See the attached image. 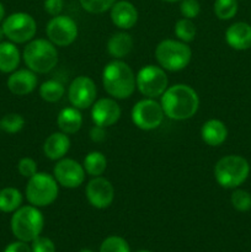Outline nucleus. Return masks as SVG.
Instances as JSON below:
<instances>
[{"instance_id": "nucleus-1", "label": "nucleus", "mask_w": 251, "mask_h": 252, "mask_svg": "<svg viewBox=\"0 0 251 252\" xmlns=\"http://www.w3.org/2000/svg\"><path fill=\"white\" fill-rule=\"evenodd\" d=\"M161 107L166 117L174 121L189 120L199 107L198 94L186 84L169 86L161 95Z\"/></svg>"}, {"instance_id": "nucleus-2", "label": "nucleus", "mask_w": 251, "mask_h": 252, "mask_svg": "<svg viewBox=\"0 0 251 252\" xmlns=\"http://www.w3.org/2000/svg\"><path fill=\"white\" fill-rule=\"evenodd\" d=\"M103 89L116 100H125L134 93L135 84L134 71L129 65L120 59L110 62L102 70Z\"/></svg>"}, {"instance_id": "nucleus-3", "label": "nucleus", "mask_w": 251, "mask_h": 252, "mask_svg": "<svg viewBox=\"0 0 251 252\" xmlns=\"http://www.w3.org/2000/svg\"><path fill=\"white\" fill-rule=\"evenodd\" d=\"M25 64L36 74L49 73L58 63V51L49 39H31L22 53Z\"/></svg>"}, {"instance_id": "nucleus-4", "label": "nucleus", "mask_w": 251, "mask_h": 252, "mask_svg": "<svg viewBox=\"0 0 251 252\" xmlns=\"http://www.w3.org/2000/svg\"><path fill=\"white\" fill-rule=\"evenodd\" d=\"M11 231L20 241L31 243L41 235L44 226V217L37 207L22 206L11 217Z\"/></svg>"}, {"instance_id": "nucleus-5", "label": "nucleus", "mask_w": 251, "mask_h": 252, "mask_svg": "<svg viewBox=\"0 0 251 252\" xmlns=\"http://www.w3.org/2000/svg\"><path fill=\"white\" fill-rule=\"evenodd\" d=\"M250 175V164L240 155H226L219 159L214 166V177L219 186L236 189Z\"/></svg>"}, {"instance_id": "nucleus-6", "label": "nucleus", "mask_w": 251, "mask_h": 252, "mask_svg": "<svg viewBox=\"0 0 251 252\" xmlns=\"http://www.w3.org/2000/svg\"><path fill=\"white\" fill-rule=\"evenodd\" d=\"M155 58L164 70L180 71L191 62L192 51L180 39H164L155 48Z\"/></svg>"}, {"instance_id": "nucleus-7", "label": "nucleus", "mask_w": 251, "mask_h": 252, "mask_svg": "<svg viewBox=\"0 0 251 252\" xmlns=\"http://www.w3.org/2000/svg\"><path fill=\"white\" fill-rule=\"evenodd\" d=\"M58 193V182L53 175L47 172H36L30 177L25 191L29 203L37 208L51 206L57 199Z\"/></svg>"}, {"instance_id": "nucleus-8", "label": "nucleus", "mask_w": 251, "mask_h": 252, "mask_svg": "<svg viewBox=\"0 0 251 252\" xmlns=\"http://www.w3.org/2000/svg\"><path fill=\"white\" fill-rule=\"evenodd\" d=\"M135 84L139 93L148 98H157L159 96L161 97L165 90L169 88V80L164 69L153 64L143 66L138 71Z\"/></svg>"}, {"instance_id": "nucleus-9", "label": "nucleus", "mask_w": 251, "mask_h": 252, "mask_svg": "<svg viewBox=\"0 0 251 252\" xmlns=\"http://www.w3.org/2000/svg\"><path fill=\"white\" fill-rule=\"evenodd\" d=\"M5 37L12 43H26L33 39L37 32L36 20L27 12H14L2 22Z\"/></svg>"}, {"instance_id": "nucleus-10", "label": "nucleus", "mask_w": 251, "mask_h": 252, "mask_svg": "<svg viewBox=\"0 0 251 252\" xmlns=\"http://www.w3.org/2000/svg\"><path fill=\"white\" fill-rule=\"evenodd\" d=\"M130 117L135 127L139 129L153 130L161 126L165 113L161 103L157 102L155 98L145 97L133 106Z\"/></svg>"}, {"instance_id": "nucleus-11", "label": "nucleus", "mask_w": 251, "mask_h": 252, "mask_svg": "<svg viewBox=\"0 0 251 252\" xmlns=\"http://www.w3.org/2000/svg\"><path fill=\"white\" fill-rule=\"evenodd\" d=\"M46 33L49 41L56 47L70 46L79 33L78 25L66 15L53 16L46 26Z\"/></svg>"}, {"instance_id": "nucleus-12", "label": "nucleus", "mask_w": 251, "mask_h": 252, "mask_svg": "<svg viewBox=\"0 0 251 252\" xmlns=\"http://www.w3.org/2000/svg\"><path fill=\"white\" fill-rule=\"evenodd\" d=\"M96 96H97V89L93 79L89 76H76L69 85V102L78 110H85L93 106L96 101Z\"/></svg>"}, {"instance_id": "nucleus-13", "label": "nucleus", "mask_w": 251, "mask_h": 252, "mask_svg": "<svg viewBox=\"0 0 251 252\" xmlns=\"http://www.w3.org/2000/svg\"><path fill=\"white\" fill-rule=\"evenodd\" d=\"M85 169L76 160L63 158L53 169V176L58 185L65 189H76L85 181Z\"/></svg>"}, {"instance_id": "nucleus-14", "label": "nucleus", "mask_w": 251, "mask_h": 252, "mask_svg": "<svg viewBox=\"0 0 251 252\" xmlns=\"http://www.w3.org/2000/svg\"><path fill=\"white\" fill-rule=\"evenodd\" d=\"M85 194L86 199L94 208L106 209L115 199V189L107 179L97 176L90 180L86 185Z\"/></svg>"}, {"instance_id": "nucleus-15", "label": "nucleus", "mask_w": 251, "mask_h": 252, "mask_svg": "<svg viewBox=\"0 0 251 252\" xmlns=\"http://www.w3.org/2000/svg\"><path fill=\"white\" fill-rule=\"evenodd\" d=\"M121 115H122V111L117 101L110 97L98 98L94 102L93 108H91V118H93L94 125L105 128L117 123Z\"/></svg>"}, {"instance_id": "nucleus-16", "label": "nucleus", "mask_w": 251, "mask_h": 252, "mask_svg": "<svg viewBox=\"0 0 251 252\" xmlns=\"http://www.w3.org/2000/svg\"><path fill=\"white\" fill-rule=\"evenodd\" d=\"M38 79L34 71L30 69H19L10 74L7 78V89L17 96L29 95L36 89Z\"/></svg>"}, {"instance_id": "nucleus-17", "label": "nucleus", "mask_w": 251, "mask_h": 252, "mask_svg": "<svg viewBox=\"0 0 251 252\" xmlns=\"http://www.w3.org/2000/svg\"><path fill=\"white\" fill-rule=\"evenodd\" d=\"M111 21L121 30H130L138 21V10L127 0L116 1L111 7Z\"/></svg>"}, {"instance_id": "nucleus-18", "label": "nucleus", "mask_w": 251, "mask_h": 252, "mask_svg": "<svg viewBox=\"0 0 251 252\" xmlns=\"http://www.w3.org/2000/svg\"><path fill=\"white\" fill-rule=\"evenodd\" d=\"M225 41L236 51L251 48V25L248 22H235L225 31Z\"/></svg>"}, {"instance_id": "nucleus-19", "label": "nucleus", "mask_w": 251, "mask_h": 252, "mask_svg": "<svg viewBox=\"0 0 251 252\" xmlns=\"http://www.w3.org/2000/svg\"><path fill=\"white\" fill-rule=\"evenodd\" d=\"M70 149V139L63 132H54L43 143V154L51 160H61Z\"/></svg>"}, {"instance_id": "nucleus-20", "label": "nucleus", "mask_w": 251, "mask_h": 252, "mask_svg": "<svg viewBox=\"0 0 251 252\" xmlns=\"http://www.w3.org/2000/svg\"><path fill=\"white\" fill-rule=\"evenodd\" d=\"M201 137L209 147H219L228 138V128L220 120H208L202 126Z\"/></svg>"}, {"instance_id": "nucleus-21", "label": "nucleus", "mask_w": 251, "mask_h": 252, "mask_svg": "<svg viewBox=\"0 0 251 252\" xmlns=\"http://www.w3.org/2000/svg\"><path fill=\"white\" fill-rule=\"evenodd\" d=\"M133 48V38L127 32H116L108 38L107 52L112 58L122 59L130 53Z\"/></svg>"}, {"instance_id": "nucleus-22", "label": "nucleus", "mask_w": 251, "mask_h": 252, "mask_svg": "<svg viewBox=\"0 0 251 252\" xmlns=\"http://www.w3.org/2000/svg\"><path fill=\"white\" fill-rule=\"evenodd\" d=\"M57 125L61 132L65 134H75L83 126V116L75 107H65L59 112Z\"/></svg>"}, {"instance_id": "nucleus-23", "label": "nucleus", "mask_w": 251, "mask_h": 252, "mask_svg": "<svg viewBox=\"0 0 251 252\" xmlns=\"http://www.w3.org/2000/svg\"><path fill=\"white\" fill-rule=\"evenodd\" d=\"M21 54L12 42H0V71L12 73L19 66Z\"/></svg>"}, {"instance_id": "nucleus-24", "label": "nucleus", "mask_w": 251, "mask_h": 252, "mask_svg": "<svg viewBox=\"0 0 251 252\" xmlns=\"http://www.w3.org/2000/svg\"><path fill=\"white\" fill-rule=\"evenodd\" d=\"M22 193L15 187H6L0 191V212L14 213L21 207Z\"/></svg>"}, {"instance_id": "nucleus-25", "label": "nucleus", "mask_w": 251, "mask_h": 252, "mask_svg": "<svg viewBox=\"0 0 251 252\" xmlns=\"http://www.w3.org/2000/svg\"><path fill=\"white\" fill-rule=\"evenodd\" d=\"M85 172L93 177L101 176L107 169V159L101 152H90L83 162Z\"/></svg>"}, {"instance_id": "nucleus-26", "label": "nucleus", "mask_w": 251, "mask_h": 252, "mask_svg": "<svg viewBox=\"0 0 251 252\" xmlns=\"http://www.w3.org/2000/svg\"><path fill=\"white\" fill-rule=\"evenodd\" d=\"M64 94H65V88L58 80H47L39 86V96L46 102H58Z\"/></svg>"}, {"instance_id": "nucleus-27", "label": "nucleus", "mask_w": 251, "mask_h": 252, "mask_svg": "<svg viewBox=\"0 0 251 252\" xmlns=\"http://www.w3.org/2000/svg\"><path fill=\"white\" fill-rule=\"evenodd\" d=\"M239 9L238 0H216L213 10L219 20H231L236 15Z\"/></svg>"}, {"instance_id": "nucleus-28", "label": "nucleus", "mask_w": 251, "mask_h": 252, "mask_svg": "<svg viewBox=\"0 0 251 252\" xmlns=\"http://www.w3.org/2000/svg\"><path fill=\"white\" fill-rule=\"evenodd\" d=\"M196 25L192 22L191 19L182 17L175 25V34L180 41L185 42V43L193 41L196 37Z\"/></svg>"}, {"instance_id": "nucleus-29", "label": "nucleus", "mask_w": 251, "mask_h": 252, "mask_svg": "<svg viewBox=\"0 0 251 252\" xmlns=\"http://www.w3.org/2000/svg\"><path fill=\"white\" fill-rule=\"evenodd\" d=\"M24 126L25 118L21 115H19V113H9V115H5L0 120V127H1V129L4 132L9 133V134L19 133L24 128Z\"/></svg>"}, {"instance_id": "nucleus-30", "label": "nucleus", "mask_w": 251, "mask_h": 252, "mask_svg": "<svg viewBox=\"0 0 251 252\" xmlns=\"http://www.w3.org/2000/svg\"><path fill=\"white\" fill-rule=\"evenodd\" d=\"M100 252H130L129 245L122 236L111 235L102 241Z\"/></svg>"}, {"instance_id": "nucleus-31", "label": "nucleus", "mask_w": 251, "mask_h": 252, "mask_svg": "<svg viewBox=\"0 0 251 252\" xmlns=\"http://www.w3.org/2000/svg\"><path fill=\"white\" fill-rule=\"evenodd\" d=\"M81 7L90 14H102L111 10L116 0H79Z\"/></svg>"}, {"instance_id": "nucleus-32", "label": "nucleus", "mask_w": 251, "mask_h": 252, "mask_svg": "<svg viewBox=\"0 0 251 252\" xmlns=\"http://www.w3.org/2000/svg\"><path fill=\"white\" fill-rule=\"evenodd\" d=\"M230 202L238 212H249L251 209V194L245 189H235L231 193Z\"/></svg>"}, {"instance_id": "nucleus-33", "label": "nucleus", "mask_w": 251, "mask_h": 252, "mask_svg": "<svg viewBox=\"0 0 251 252\" xmlns=\"http://www.w3.org/2000/svg\"><path fill=\"white\" fill-rule=\"evenodd\" d=\"M180 4V12L182 17L186 19H196L201 12V5L198 0H181Z\"/></svg>"}, {"instance_id": "nucleus-34", "label": "nucleus", "mask_w": 251, "mask_h": 252, "mask_svg": "<svg viewBox=\"0 0 251 252\" xmlns=\"http://www.w3.org/2000/svg\"><path fill=\"white\" fill-rule=\"evenodd\" d=\"M32 252H56V245L53 241L47 236H37L31 241Z\"/></svg>"}, {"instance_id": "nucleus-35", "label": "nucleus", "mask_w": 251, "mask_h": 252, "mask_svg": "<svg viewBox=\"0 0 251 252\" xmlns=\"http://www.w3.org/2000/svg\"><path fill=\"white\" fill-rule=\"evenodd\" d=\"M17 170L21 176L27 177V179L38 172L37 171V162L32 158H22L17 164Z\"/></svg>"}, {"instance_id": "nucleus-36", "label": "nucleus", "mask_w": 251, "mask_h": 252, "mask_svg": "<svg viewBox=\"0 0 251 252\" xmlns=\"http://www.w3.org/2000/svg\"><path fill=\"white\" fill-rule=\"evenodd\" d=\"M43 7L44 11L52 17L58 16L64 9V0H44Z\"/></svg>"}, {"instance_id": "nucleus-37", "label": "nucleus", "mask_w": 251, "mask_h": 252, "mask_svg": "<svg viewBox=\"0 0 251 252\" xmlns=\"http://www.w3.org/2000/svg\"><path fill=\"white\" fill-rule=\"evenodd\" d=\"M89 135H90V139L94 143H102L106 139V128L94 125L91 127L90 132H89Z\"/></svg>"}, {"instance_id": "nucleus-38", "label": "nucleus", "mask_w": 251, "mask_h": 252, "mask_svg": "<svg viewBox=\"0 0 251 252\" xmlns=\"http://www.w3.org/2000/svg\"><path fill=\"white\" fill-rule=\"evenodd\" d=\"M4 252H32L31 246L29 245V243H25V241H15V243L9 244V245L5 248Z\"/></svg>"}, {"instance_id": "nucleus-39", "label": "nucleus", "mask_w": 251, "mask_h": 252, "mask_svg": "<svg viewBox=\"0 0 251 252\" xmlns=\"http://www.w3.org/2000/svg\"><path fill=\"white\" fill-rule=\"evenodd\" d=\"M4 17H5V9H4V5H2L1 2H0V22H1L2 20H4Z\"/></svg>"}, {"instance_id": "nucleus-40", "label": "nucleus", "mask_w": 251, "mask_h": 252, "mask_svg": "<svg viewBox=\"0 0 251 252\" xmlns=\"http://www.w3.org/2000/svg\"><path fill=\"white\" fill-rule=\"evenodd\" d=\"M5 34H4V31H2V27H0V42H1V39H2V37H4Z\"/></svg>"}, {"instance_id": "nucleus-41", "label": "nucleus", "mask_w": 251, "mask_h": 252, "mask_svg": "<svg viewBox=\"0 0 251 252\" xmlns=\"http://www.w3.org/2000/svg\"><path fill=\"white\" fill-rule=\"evenodd\" d=\"M165 2H177V1H181V0H162Z\"/></svg>"}, {"instance_id": "nucleus-42", "label": "nucleus", "mask_w": 251, "mask_h": 252, "mask_svg": "<svg viewBox=\"0 0 251 252\" xmlns=\"http://www.w3.org/2000/svg\"><path fill=\"white\" fill-rule=\"evenodd\" d=\"M79 252H94V251L89 250V249H83V250H80Z\"/></svg>"}, {"instance_id": "nucleus-43", "label": "nucleus", "mask_w": 251, "mask_h": 252, "mask_svg": "<svg viewBox=\"0 0 251 252\" xmlns=\"http://www.w3.org/2000/svg\"><path fill=\"white\" fill-rule=\"evenodd\" d=\"M138 252H152V251H147V250H143V251H138Z\"/></svg>"}, {"instance_id": "nucleus-44", "label": "nucleus", "mask_w": 251, "mask_h": 252, "mask_svg": "<svg viewBox=\"0 0 251 252\" xmlns=\"http://www.w3.org/2000/svg\"><path fill=\"white\" fill-rule=\"evenodd\" d=\"M0 129H1V127H0Z\"/></svg>"}]
</instances>
